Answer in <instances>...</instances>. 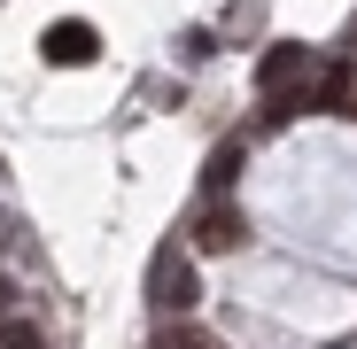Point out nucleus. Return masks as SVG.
Here are the masks:
<instances>
[{"label":"nucleus","mask_w":357,"mask_h":349,"mask_svg":"<svg viewBox=\"0 0 357 349\" xmlns=\"http://www.w3.org/2000/svg\"><path fill=\"white\" fill-rule=\"evenodd\" d=\"M241 241H249V217H241V210H225V202H218V210L195 217V249H202V256H233Z\"/></svg>","instance_id":"obj_3"},{"label":"nucleus","mask_w":357,"mask_h":349,"mask_svg":"<svg viewBox=\"0 0 357 349\" xmlns=\"http://www.w3.org/2000/svg\"><path fill=\"white\" fill-rule=\"evenodd\" d=\"M155 303L187 318V311L202 303V287H195V264H163V272H155Z\"/></svg>","instance_id":"obj_4"},{"label":"nucleus","mask_w":357,"mask_h":349,"mask_svg":"<svg viewBox=\"0 0 357 349\" xmlns=\"http://www.w3.org/2000/svg\"><path fill=\"white\" fill-rule=\"evenodd\" d=\"M39 47H47V63H63V70H86L101 39H93V24H86V16H63V24H47V31H39Z\"/></svg>","instance_id":"obj_2"},{"label":"nucleus","mask_w":357,"mask_h":349,"mask_svg":"<svg viewBox=\"0 0 357 349\" xmlns=\"http://www.w3.org/2000/svg\"><path fill=\"white\" fill-rule=\"evenodd\" d=\"M0 349H47L31 318H0Z\"/></svg>","instance_id":"obj_5"},{"label":"nucleus","mask_w":357,"mask_h":349,"mask_svg":"<svg viewBox=\"0 0 357 349\" xmlns=\"http://www.w3.org/2000/svg\"><path fill=\"white\" fill-rule=\"evenodd\" d=\"M155 349H218V341H210L202 326H163V341H155Z\"/></svg>","instance_id":"obj_6"},{"label":"nucleus","mask_w":357,"mask_h":349,"mask_svg":"<svg viewBox=\"0 0 357 349\" xmlns=\"http://www.w3.org/2000/svg\"><path fill=\"white\" fill-rule=\"evenodd\" d=\"M311 78H319V54H311V47H272L264 63H257V93L272 101V116H287V109H295L287 93H303Z\"/></svg>","instance_id":"obj_1"}]
</instances>
